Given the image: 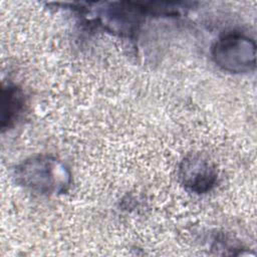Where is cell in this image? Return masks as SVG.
<instances>
[{"label":"cell","mask_w":257,"mask_h":257,"mask_svg":"<svg viewBox=\"0 0 257 257\" xmlns=\"http://www.w3.org/2000/svg\"><path fill=\"white\" fill-rule=\"evenodd\" d=\"M176 3H136L109 2L94 4L95 7H81L83 14L94 16L91 20L107 32L121 37L134 38L148 15L173 16L178 15L182 7Z\"/></svg>","instance_id":"cell-1"},{"label":"cell","mask_w":257,"mask_h":257,"mask_svg":"<svg viewBox=\"0 0 257 257\" xmlns=\"http://www.w3.org/2000/svg\"><path fill=\"white\" fill-rule=\"evenodd\" d=\"M16 183L39 195L63 193L70 184V174L65 166L50 156L31 157L14 170Z\"/></svg>","instance_id":"cell-2"},{"label":"cell","mask_w":257,"mask_h":257,"mask_svg":"<svg viewBox=\"0 0 257 257\" xmlns=\"http://www.w3.org/2000/svg\"><path fill=\"white\" fill-rule=\"evenodd\" d=\"M214 62L231 73H246L256 66V44L249 36L231 31L221 35L211 48Z\"/></svg>","instance_id":"cell-3"},{"label":"cell","mask_w":257,"mask_h":257,"mask_svg":"<svg viewBox=\"0 0 257 257\" xmlns=\"http://www.w3.org/2000/svg\"><path fill=\"white\" fill-rule=\"evenodd\" d=\"M179 179L189 192L205 194L216 186L218 171L207 156L201 153H191L180 163Z\"/></svg>","instance_id":"cell-4"},{"label":"cell","mask_w":257,"mask_h":257,"mask_svg":"<svg viewBox=\"0 0 257 257\" xmlns=\"http://www.w3.org/2000/svg\"><path fill=\"white\" fill-rule=\"evenodd\" d=\"M25 98L22 90L15 84L8 83L2 88L1 100V127L2 130L12 126L22 112Z\"/></svg>","instance_id":"cell-5"}]
</instances>
